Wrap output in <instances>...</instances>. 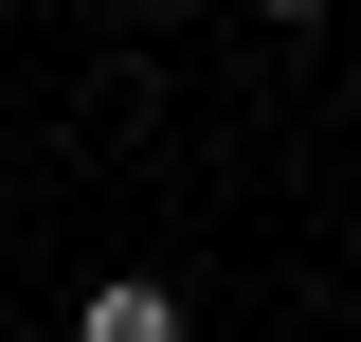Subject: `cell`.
<instances>
[{"mask_svg":"<svg viewBox=\"0 0 361 342\" xmlns=\"http://www.w3.org/2000/svg\"><path fill=\"white\" fill-rule=\"evenodd\" d=\"M271 18H289V37H307V18H325V0H271Z\"/></svg>","mask_w":361,"mask_h":342,"instance_id":"7a4b0ae2","label":"cell"},{"mask_svg":"<svg viewBox=\"0 0 361 342\" xmlns=\"http://www.w3.org/2000/svg\"><path fill=\"white\" fill-rule=\"evenodd\" d=\"M73 342H180V289L163 270H109V289L73 306Z\"/></svg>","mask_w":361,"mask_h":342,"instance_id":"6da1fadb","label":"cell"},{"mask_svg":"<svg viewBox=\"0 0 361 342\" xmlns=\"http://www.w3.org/2000/svg\"><path fill=\"white\" fill-rule=\"evenodd\" d=\"M0 289H18V234H0Z\"/></svg>","mask_w":361,"mask_h":342,"instance_id":"3957f363","label":"cell"}]
</instances>
